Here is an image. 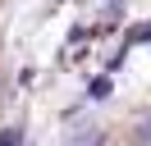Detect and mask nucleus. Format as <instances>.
I'll list each match as a JSON object with an SVG mask.
<instances>
[{
  "mask_svg": "<svg viewBox=\"0 0 151 146\" xmlns=\"http://www.w3.org/2000/svg\"><path fill=\"white\" fill-rule=\"evenodd\" d=\"M137 146H151V114L142 119V128H137Z\"/></svg>",
  "mask_w": 151,
  "mask_h": 146,
  "instance_id": "nucleus-1",
  "label": "nucleus"
},
{
  "mask_svg": "<svg viewBox=\"0 0 151 146\" xmlns=\"http://www.w3.org/2000/svg\"><path fill=\"white\" fill-rule=\"evenodd\" d=\"M142 41H151V27H142Z\"/></svg>",
  "mask_w": 151,
  "mask_h": 146,
  "instance_id": "nucleus-2",
  "label": "nucleus"
}]
</instances>
